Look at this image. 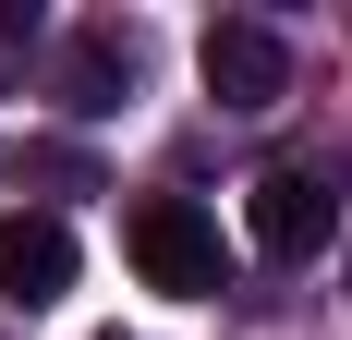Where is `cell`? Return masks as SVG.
Returning a JSON list of instances; mask_svg holds the SVG:
<instances>
[{
	"label": "cell",
	"instance_id": "obj_1",
	"mask_svg": "<svg viewBox=\"0 0 352 340\" xmlns=\"http://www.w3.org/2000/svg\"><path fill=\"white\" fill-rule=\"evenodd\" d=\"M134 268H146V292L219 304V292H231V243H219V219L195 195H146L134 206Z\"/></svg>",
	"mask_w": 352,
	"mask_h": 340
},
{
	"label": "cell",
	"instance_id": "obj_2",
	"mask_svg": "<svg viewBox=\"0 0 352 340\" xmlns=\"http://www.w3.org/2000/svg\"><path fill=\"white\" fill-rule=\"evenodd\" d=\"M195 73H207L219 109H280L292 98V36L255 25V12H219V25L195 36Z\"/></svg>",
	"mask_w": 352,
	"mask_h": 340
},
{
	"label": "cell",
	"instance_id": "obj_3",
	"mask_svg": "<svg viewBox=\"0 0 352 340\" xmlns=\"http://www.w3.org/2000/svg\"><path fill=\"white\" fill-rule=\"evenodd\" d=\"M243 231H255V255L267 268H304L328 231H340V195H328L304 158H280V170H255V195H243Z\"/></svg>",
	"mask_w": 352,
	"mask_h": 340
},
{
	"label": "cell",
	"instance_id": "obj_4",
	"mask_svg": "<svg viewBox=\"0 0 352 340\" xmlns=\"http://www.w3.org/2000/svg\"><path fill=\"white\" fill-rule=\"evenodd\" d=\"M134 85H146V36H134V25H73L61 61H49V98H61L73 122H109Z\"/></svg>",
	"mask_w": 352,
	"mask_h": 340
},
{
	"label": "cell",
	"instance_id": "obj_5",
	"mask_svg": "<svg viewBox=\"0 0 352 340\" xmlns=\"http://www.w3.org/2000/svg\"><path fill=\"white\" fill-rule=\"evenodd\" d=\"M61 292H73V231L49 206H12L0 219V304L36 316V304H61Z\"/></svg>",
	"mask_w": 352,
	"mask_h": 340
},
{
	"label": "cell",
	"instance_id": "obj_6",
	"mask_svg": "<svg viewBox=\"0 0 352 340\" xmlns=\"http://www.w3.org/2000/svg\"><path fill=\"white\" fill-rule=\"evenodd\" d=\"M25 170L49 195H98V158H85V146H25Z\"/></svg>",
	"mask_w": 352,
	"mask_h": 340
},
{
	"label": "cell",
	"instance_id": "obj_7",
	"mask_svg": "<svg viewBox=\"0 0 352 340\" xmlns=\"http://www.w3.org/2000/svg\"><path fill=\"white\" fill-rule=\"evenodd\" d=\"M36 61V0H0V85Z\"/></svg>",
	"mask_w": 352,
	"mask_h": 340
},
{
	"label": "cell",
	"instance_id": "obj_8",
	"mask_svg": "<svg viewBox=\"0 0 352 340\" xmlns=\"http://www.w3.org/2000/svg\"><path fill=\"white\" fill-rule=\"evenodd\" d=\"M109 340H122V328H109Z\"/></svg>",
	"mask_w": 352,
	"mask_h": 340
}]
</instances>
